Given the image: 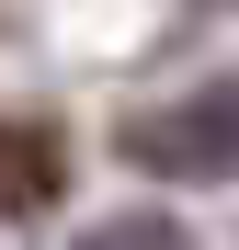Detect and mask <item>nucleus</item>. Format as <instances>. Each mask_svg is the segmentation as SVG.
Segmentation results:
<instances>
[{"mask_svg": "<svg viewBox=\"0 0 239 250\" xmlns=\"http://www.w3.org/2000/svg\"><path fill=\"white\" fill-rule=\"evenodd\" d=\"M114 148L159 182H239V80H205V91H182L159 114H126Z\"/></svg>", "mask_w": 239, "mask_h": 250, "instance_id": "obj_1", "label": "nucleus"}, {"mask_svg": "<svg viewBox=\"0 0 239 250\" xmlns=\"http://www.w3.org/2000/svg\"><path fill=\"white\" fill-rule=\"evenodd\" d=\"M68 193V137L34 114H0V216H46Z\"/></svg>", "mask_w": 239, "mask_h": 250, "instance_id": "obj_2", "label": "nucleus"}, {"mask_svg": "<svg viewBox=\"0 0 239 250\" xmlns=\"http://www.w3.org/2000/svg\"><path fill=\"white\" fill-rule=\"evenodd\" d=\"M80 250H194V228L182 216H103Z\"/></svg>", "mask_w": 239, "mask_h": 250, "instance_id": "obj_3", "label": "nucleus"}]
</instances>
